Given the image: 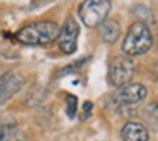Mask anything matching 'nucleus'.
Wrapping results in <instances>:
<instances>
[{"instance_id":"5","label":"nucleus","mask_w":158,"mask_h":141,"mask_svg":"<svg viewBox=\"0 0 158 141\" xmlns=\"http://www.w3.org/2000/svg\"><path fill=\"white\" fill-rule=\"evenodd\" d=\"M78 32L80 27L77 24V21L73 17H68L63 24V27L58 31V36H56V41H58V46L65 55H72V53L77 51V39H78Z\"/></svg>"},{"instance_id":"7","label":"nucleus","mask_w":158,"mask_h":141,"mask_svg":"<svg viewBox=\"0 0 158 141\" xmlns=\"http://www.w3.org/2000/svg\"><path fill=\"white\" fill-rule=\"evenodd\" d=\"M22 89V78L15 72H5L0 77V107Z\"/></svg>"},{"instance_id":"6","label":"nucleus","mask_w":158,"mask_h":141,"mask_svg":"<svg viewBox=\"0 0 158 141\" xmlns=\"http://www.w3.org/2000/svg\"><path fill=\"white\" fill-rule=\"evenodd\" d=\"M148 95V89L141 83H126V85L119 87V90L114 95L119 106H134V104H139L141 100H144Z\"/></svg>"},{"instance_id":"10","label":"nucleus","mask_w":158,"mask_h":141,"mask_svg":"<svg viewBox=\"0 0 158 141\" xmlns=\"http://www.w3.org/2000/svg\"><path fill=\"white\" fill-rule=\"evenodd\" d=\"M100 36H102V39L106 43H109V44L116 43L121 36L119 22L114 21V19H106V21L102 22V27H100Z\"/></svg>"},{"instance_id":"8","label":"nucleus","mask_w":158,"mask_h":141,"mask_svg":"<svg viewBox=\"0 0 158 141\" xmlns=\"http://www.w3.org/2000/svg\"><path fill=\"white\" fill-rule=\"evenodd\" d=\"M123 141H148L150 133L141 122H126L121 131Z\"/></svg>"},{"instance_id":"1","label":"nucleus","mask_w":158,"mask_h":141,"mask_svg":"<svg viewBox=\"0 0 158 141\" xmlns=\"http://www.w3.org/2000/svg\"><path fill=\"white\" fill-rule=\"evenodd\" d=\"M153 46V34L146 22L138 21L131 24L126 38L123 41V51L126 56H141L148 53Z\"/></svg>"},{"instance_id":"2","label":"nucleus","mask_w":158,"mask_h":141,"mask_svg":"<svg viewBox=\"0 0 158 141\" xmlns=\"http://www.w3.org/2000/svg\"><path fill=\"white\" fill-rule=\"evenodd\" d=\"M58 26L51 21H41V22H32L29 26H24L19 29L15 38L21 43L29 46H39V44H48L58 36Z\"/></svg>"},{"instance_id":"12","label":"nucleus","mask_w":158,"mask_h":141,"mask_svg":"<svg viewBox=\"0 0 158 141\" xmlns=\"http://www.w3.org/2000/svg\"><path fill=\"white\" fill-rule=\"evenodd\" d=\"M90 112H92V104H90V102H85V104H83V114H82V119H87V117L90 116Z\"/></svg>"},{"instance_id":"13","label":"nucleus","mask_w":158,"mask_h":141,"mask_svg":"<svg viewBox=\"0 0 158 141\" xmlns=\"http://www.w3.org/2000/svg\"><path fill=\"white\" fill-rule=\"evenodd\" d=\"M136 14L144 15V19H151V14H150V10H148L146 7H136Z\"/></svg>"},{"instance_id":"3","label":"nucleus","mask_w":158,"mask_h":141,"mask_svg":"<svg viewBox=\"0 0 158 141\" xmlns=\"http://www.w3.org/2000/svg\"><path fill=\"white\" fill-rule=\"evenodd\" d=\"M112 0H83L78 5L80 21L87 27H97L107 19Z\"/></svg>"},{"instance_id":"4","label":"nucleus","mask_w":158,"mask_h":141,"mask_svg":"<svg viewBox=\"0 0 158 141\" xmlns=\"http://www.w3.org/2000/svg\"><path fill=\"white\" fill-rule=\"evenodd\" d=\"M134 77V63L131 56H116L109 65V82L114 87H123Z\"/></svg>"},{"instance_id":"9","label":"nucleus","mask_w":158,"mask_h":141,"mask_svg":"<svg viewBox=\"0 0 158 141\" xmlns=\"http://www.w3.org/2000/svg\"><path fill=\"white\" fill-rule=\"evenodd\" d=\"M0 141H26V133L10 122H0Z\"/></svg>"},{"instance_id":"11","label":"nucleus","mask_w":158,"mask_h":141,"mask_svg":"<svg viewBox=\"0 0 158 141\" xmlns=\"http://www.w3.org/2000/svg\"><path fill=\"white\" fill-rule=\"evenodd\" d=\"M77 106H78V100L75 95H66V116L70 119H73L77 114Z\"/></svg>"}]
</instances>
